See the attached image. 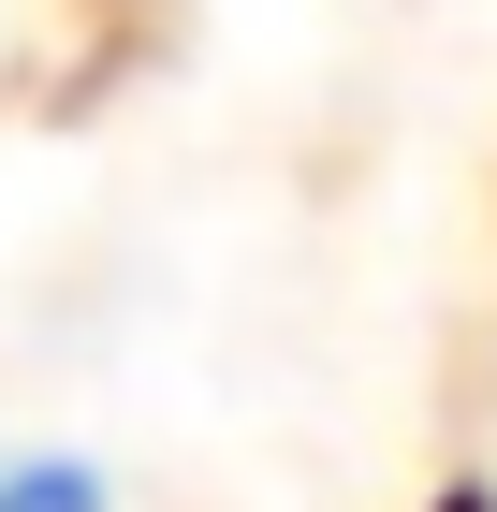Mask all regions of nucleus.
Returning a JSON list of instances; mask_svg holds the SVG:
<instances>
[{"label": "nucleus", "mask_w": 497, "mask_h": 512, "mask_svg": "<svg viewBox=\"0 0 497 512\" xmlns=\"http://www.w3.org/2000/svg\"><path fill=\"white\" fill-rule=\"evenodd\" d=\"M0 512H103L88 454H0Z\"/></svg>", "instance_id": "nucleus-1"}]
</instances>
